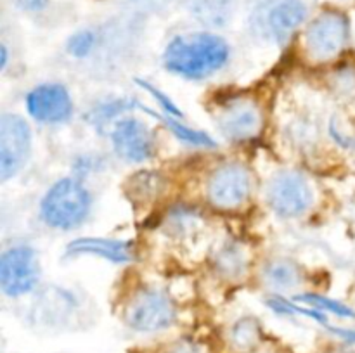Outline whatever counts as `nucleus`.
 <instances>
[{
    "label": "nucleus",
    "instance_id": "393cba45",
    "mask_svg": "<svg viewBox=\"0 0 355 353\" xmlns=\"http://www.w3.org/2000/svg\"><path fill=\"white\" fill-rule=\"evenodd\" d=\"M0 55H2V61H0V68L3 69L7 68V57H9V51H7V45L2 44V48H0Z\"/></svg>",
    "mask_w": 355,
    "mask_h": 353
},
{
    "label": "nucleus",
    "instance_id": "1a4fd4ad",
    "mask_svg": "<svg viewBox=\"0 0 355 353\" xmlns=\"http://www.w3.org/2000/svg\"><path fill=\"white\" fill-rule=\"evenodd\" d=\"M31 152V128L23 116L3 113L0 116V179H14L26 165Z\"/></svg>",
    "mask_w": 355,
    "mask_h": 353
},
{
    "label": "nucleus",
    "instance_id": "f257e3e1",
    "mask_svg": "<svg viewBox=\"0 0 355 353\" xmlns=\"http://www.w3.org/2000/svg\"><path fill=\"white\" fill-rule=\"evenodd\" d=\"M231 61L227 40L214 31H191L170 38L162 54V64L179 78L201 82L217 75Z\"/></svg>",
    "mask_w": 355,
    "mask_h": 353
},
{
    "label": "nucleus",
    "instance_id": "ddd939ff",
    "mask_svg": "<svg viewBox=\"0 0 355 353\" xmlns=\"http://www.w3.org/2000/svg\"><path fill=\"white\" fill-rule=\"evenodd\" d=\"M64 255L68 258L80 256H97L110 263L123 265L134 260V246L130 241L110 237H78L66 246Z\"/></svg>",
    "mask_w": 355,
    "mask_h": 353
},
{
    "label": "nucleus",
    "instance_id": "7ed1b4c3",
    "mask_svg": "<svg viewBox=\"0 0 355 353\" xmlns=\"http://www.w3.org/2000/svg\"><path fill=\"white\" fill-rule=\"evenodd\" d=\"M307 17L304 0H255L248 14L253 37L266 44L284 45Z\"/></svg>",
    "mask_w": 355,
    "mask_h": 353
},
{
    "label": "nucleus",
    "instance_id": "aec40b11",
    "mask_svg": "<svg viewBox=\"0 0 355 353\" xmlns=\"http://www.w3.org/2000/svg\"><path fill=\"white\" fill-rule=\"evenodd\" d=\"M295 301L298 303H305L307 307L315 308V310L322 311V314H333L336 317H355L354 310H350L347 305H343L342 301L331 300V298L321 296V294H312V293H304V294H297L295 296Z\"/></svg>",
    "mask_w": 355,
    "mask_h": 353
},
{
    "label": "nucleus",
    "instance_id": "6e6552de",
    "mask_svg": "<svg viewBox=\"0 0 355 353\" xmlns=\"http://www.w3.org/2000/svg\"><path fill=\"white\" fill-rule=\"evenodd\" d=\"M253 189L250 170L243 163L227 161L218 165L207 180V197L218 210H238L248 201Z\"/></svg>",
    "mask_w": 355,
    "mask_h": 353
},
{
    "label": "nucleus",
    "instance_id": "6ab92c4d",
    "mask_svg": "<svg viewBox=\"0 0 355 353\" xmlns=\"http://www.w3.org/2000/svg\"><path fill=\"white\" fill-rule=\"evenodd\" d=\"M99 44V35L94 28H82L75 31L66 42V52L75 59H87L94 54Z\"/></svg>",
    "mask_w": 355,
    "mask_h": 353
},
{
    "label": "nucleus",
    "instance_id": "0eeeda50",
    "mask_svg": "<svg viewBox=\"0 0 355 353\" xmlns=\"http://www.w3.org/2000/svg\"><path fill=\"white\" fill-rule=\"evenodd\" d=\"M350 37V21L340 10H324L311 21L304 35V47L315 62H328L347 47Z\"/></svg>",
    "mask_w": 355,
    "mask_h": 353
},
{
    "label": "nucleus",
    "instance_id": "9d476101",
    "mask_svg": "<svg viewBox=\"0 0 355 353\" xmlns=\"http://www.w3.org/2000/svg\"><path fill=\"white\" fill-rule=\"evenodd\" d=\"M110 142L114 154L125 163L139 165L156 154V138L148 123L135 116H123L111 125Z\"/></svg>",
    "mask_w": 355,
    "mask_h": 353
},
{
    "label": "nucleus",
    "instance_id": "5701e85b",
    "mask_svg": "<svg viewBox=\"0 0 355 353\" xmlns=\"http://www.w3.org/2000/svg\"><path fill=\"white\" fill-rule=\"evenodd\" d=\"M16 3L26 12H40L47 7L49 0H16Z\"/></svg>",
    "mask_w": 355,
    "mask_h": 353
},
{
    "label": "nucleus",
    "instance_id": "f3484780",
    "mask_svg": "<svg viewBox=\"0 0 355 353\" xmlns=\"http://www.w3.org/2000/svg\"><path fill=\"white\" fill-rule=\"evenodd\" d=\"M139 106H141V100L134 97H113V99L101 100L99 104H96L87 113V120L97 130H103V127L113 125L120 118L127 116L128 111L139 109Z\"/></svg>",
    "mask_w": 355,
    "mask_h": 353
},
{
    "label": "nucleus",
    "instance_id": "9b49d317",
    "mask_svg": "<svg viewBox=\"0 0 355 353\" xmlns=\"http://www.w3.org/2000/svg\"><path fill=\"white\" fill-rule=\"evenodd\" d=\"M24 107L35 121L49 127L68 123L75 111L71 93L59 82H44L33 87L24 97Z\"/></svg>",
    "mask_w": 355,
    "mask_h": 353
},
{
    "label": "nucleus",
    "instance_id": "39448f33",
    "mask_svg": "<svg viewBox=\"0 0 355 353\" xmlns=\"http://www.w3.org/2000/svg\"><path fill=\"white\" fill-rule=\"evenodd\" d=\"M266 201L277 217L298 218L314 204V190L304 173L281 170L267 182Z\"/></svg>",
    "mask_w": 355,
    "mask_h": 353
},
{
    "label": "nucleus",
    "instance_id": "dca6fc26",
    "mask_svg": "<svg viewBox=\"0 0 355 353\" xmlns=\"http://www.w3.org/2000/svg\"><path fill=\"white\" fill-rule=\"evenodd\" d=\"M139 109L144 111L146 114H149V116L155 118V120H158L163 127L168 128V132L177 138V141L184 142V144L194 145V147H205V149L217 147V141H215L214 137H210L207 132L187 127V125L184 123V121H180L179 118L166 116V114H158L156 111H151L148 106H144L142 102L141 106H139Z\"/></svg>",
    "mask_w": 355,
    "mask_h": 353
},
{
    "label": "nucleus",
    "instance_id": "20e7f679",
    "mask_svg": "<svg viewBox=\"0 0 355 353\" xmlns=\"http://www.w3.org/2000/svg\"><path fill=\"white\" fill-rule=\"evenodd\" d=\"M177 320V307L159 287L144 286L135 291L123 308V322L141 334L166 331Z\"/></svg>",
    "mask_w": 355,
    "mask_h": 353
},
{
    "label": "nucleus",
    "instance_id": "a211bd4d",
    "mask_svg": "<svg viewBox=\"0 0 355 353\" xmlns=\"http://www.w3.org/2000/svg\"><path fill=\"white\" fill-rule=\"evenodd\" d=\"M262 338V327L253 317H243L234 324L231 331V341L241 352H248L259 345Z\"/></svg>",
    "mask_w": 355,
    "mask_h": 353
},
{
    "label": "nucleus",
    "instance_id": "423d86ee",
    "mask_svg": "<svg viewBox=\"0 0 355 353\" xmlns=\"http://www.w3.org/2000/svg\"><path fill=\"white\" fill-rule=\"evenodd\" d=\"M42 277L38 253L30 244H12L0 256V287L9 298H21L37 289Z\"/></svg>",
    "mask_w": 355,
    "mask_h": 353
},
{
    "label": "nucleus",
    "instance_id": "f8f14e48",
    "mask_svg": "<svg viewBox=\"0 0 355 353\" xmlns=\"http://www.w3.org/2000/svg\"><path fill=\"white\" fill-rule=\"evenodd\" d=\"M217 128L231 142L252 141L263 128L262 109L252 99L231 100L218 113Z\"/></svg>",
    "mask_w": 355,
    "mask_h": 353
},
{
    "label": "nucleus",
    "instance_id": "4468645a",
    "mask_svg": "<svg viewBox=\"0 0 355 353\" xmlns=\"http://www.w3.org/2000/svg\"><path fill=\"white\" fill-rule=\"evenodd\" d=\"M262 279L274 293L284 294L300 286L302 270L293 260L276 258L266 263L262 270Z\"/></svg>",
    "mask_w": 355,
    "mask_h": 353
},
{
    "label": "nucleus",
    "instance_id": "2eb2a0df",
    "mask_svg": "<svg viewBox=\"0 0 355 353\" xmlns=\"http://www.w3.org/2000/svg\"><path fill=\"white\" fill-rule=\"evenodd\" d=\"M187 12L208 28H222L231 21L234 0H184Z\"/></svg>",
    "mask_w": 355,
    "mask_h": 353
},
{
    "label": "nucleus",
    "instance_id": "b1692460",
    "mask_svg": "<svg viewBox=\"0 0 355 353\" xmlns=\"http://www.w3.org/2000/svg\"><path fill=\"white\" fill-rule=\"evenodd\" d=\"M168 353H203V352H201V350L191 341H177L175 345L170 348Z\"/></svg>",
    "mask_w": 355,
    "mask_h": 353
},
{
    "label": "nucleus",
    "instance_id": "4be33fe9",
    "mask_svg": "<svg viewBox=\"0 0 355 353\" xmlns=\"http://www.w3.org/2000/svg\"><path fill=\"white\" fill-rule=\"evenodd\" d=\"M135 83H137L141 89L148 90L149 93H151V97H155L156 102H158V106L163 109V114H166V116H173V118H179V120H182L184 118V113L180 111V107L177 106L175 102H173L172 99H170L168 96H166L165 92H162V90L158 89V87L151 85V83L144 82V80L141 78H135Z\"/></svg>",
    "mask_w": 355,
    "mask_h": 353
},
{
    "label": "nucleus",
    "instance_id": "f03ea898",
    "mask_svg": "<svg viewBox=\"0 0 355 353\" xmlns=\"http://www.w3.org/2000/svg\"><path fill=\"white\" fill-rule=\"evenodd\" d=\"M94 196L76 176L55 180L38 204L40 220L54 230H73L87 221L92 213Z\"/></svg>",
    "mask_w": 355,
    "mask_h": 353
},
{
    "label": "nucleus",
    "instance_id": "412c9836",
    "mask_svg": "<svg viewBox=\"0 0 355 353\" xmlns=\"http://www.w3.org/2000/svg\"><path fill=\"white\" fill-rule=\"evenodd\" d=\"M217 265L218 272H222L224 275L239 277L245 272L246 260L241 249L236 248V246H227V248L220 249V253H218Z\"/></svg>",
    "mask_w": 355,
    "mask_h": 353
}]
</instances>
